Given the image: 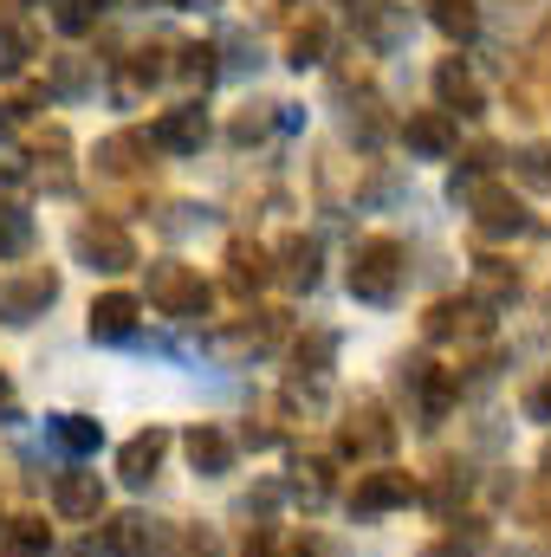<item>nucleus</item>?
<instances>
[{
	"label": "nucleus",
	"instance_id": "obj_30",
	"mask_svg": "<svg viewBox=\"0 0 551 557\" xmlns=\"http://www.w3.org/2000/svg\"><path fill=\"white\" fill-rule=\"evenodd\" d=\"M526 416H532V421H546V428H551V376H539V383L526 389Z\"/></svg>",
	"mask_w": 551,
	"mask_h": 557
},
{
	"label": "nucleus",
	"instance_id": "obj_13",
	"mask_svg": "<svg viewBox=\"0 0 551 557\" xmlns=\"http://www.w3.org/2000/svg\"><path fill=\"white\" fill-rule=\"evenodd\" d=\"M52 512H59V519H98V512H105V480H98V473H59Z\"/></svg>",
	"mask_w": 551,
	"mask_h": 557
},
{
	"label": "nucleus",
	"instance_id": "obj_20",
	"mask_svg": "<svg viewBox=\"0 0 551 557\" xmlns=\"http://www.w3.org/2000/svg\"><path fill=\"white\" fill-rule=\"evenodd\" d=\"M325 39H331V26H325L318 13H311V20H298V26L285 33V65H298V72H305V65H318V59H325Z\"/></svg>",
	"mask_w": 551,
	"mask_h": 557
},
{
	"label": "nucleus",
	"instance_id": "obj_12",
	"mask_svg": "<svg viewBox=\"0 0 551 557\" xmlns=\"http://www.w3.org/2000/svg\"><path fill=\"white\" fill-rule=\"evenodd\" d=\"M143 318V298H131V292H105V298H91V337H105V344H124L131 331H137Z\"/></svg>",
	"mask_w": 551,
	"mask_h": 557
},
{
	"label": "nucleus",
	"instance_id": "obj_31",
	"mask_svg": "<svg viewBox=\"0 0 551 557\" xmlns=\"http://www.w3.org/2000/svg\"><path fill=\"white\" fill-rule=\"evenodd\" d=\"M182 557H221V545H215L208 532H188V539H182Z\"/></svg>",
	"mask_w": 551,
	"mask_h": 557
},
{
	"label": "nucleus",
	"instance_id": "obj_6",
	"mask_svg": "<svg viewBox=\"0 0 551 557\" xmlns=\"http://www.w3.org/2000/svg\"><path fill=\"white\" fill-rule=\"evenodd\" d=\"M59 298V278L33 273V278H0V324H33L46 305Z\"/></svg>",
	"mask_w": 551,
	"mask_h": 557
},
{
	"label": "nucleus",
	"instance_id": "obj_14",
	"mask_svg": "<svg viewBox=\"0 0 551 557\" xmlns=\"http://www.w3.org/2000/svg\"><path fill=\"white\" fill-rule=\"evenodd\" d=\"M162 454H169V428H143L137 441H124L118 473H124L131 486H149V480H156V467H162Z\"/></svg>",
	"mask_w": 551,
	"mask_h": 557
},
{
	"label": "nucleus",
	"instance_id": "obj_3",
	"mask_svg": "<svg viewBox=\"0 0 551 557\" xmlns=\"http://www.w3.org/2000/svg\"><path fill=\"white\" fill-rule=\"evenodd\" d=\"M72 253H78V267H91V273H131L137 267V240L118 227V221H78L72 227Z\"/></svg>",
	"mask_w": 551,
	"mask_h": 557
},
{
	"label": "nucleus",
	"instance_id": "obj_8",
	"mask_svg": "<svg viewBox=\"0 0 551 557\" xmlns=\"http://www.w3.org/2000/svg\"><path fill=\"white\" fill-rule=\"evenodd\" d=\"M403 143H409V156H421V162H448V156H454V143H461V131H454V117H448V111H409Z\"/></svg>",
	"mask_w": 551,
	"mask_h": 557
},
{
	"label": "nucleus",
	"instance_id": "obj_10",
	"mask_svg": "<svg viewBox=\"0 0 551 557\" xmlns=\"http://www.w3.org/2000/svg\"><path fill=\"white\" fill-rule=\"evenodd\" d=\"M415 499V480L409 473H396V467H383V473H364L357 480V493H351V512H396V506H409Z\"/></svg>",
	"mask_w": 551,
	"mask_h": 557
},
{
	"label": "nucleus",
	"instance_id": "obj_29",
	"mask_svg": "<svg viewBox=\"0 0 551 557\" xmlns=\"http://www.w3.org/2000/svg\"><path fill=\"white\" fill-rule=\"evenodd\" d=\"M480 292H487V298H506V292H513L506 260H480Z\"/></svg>",
	"mask_w": 551,
	"mask_h": 557
},
{
	"label": "nucleus",
	"instance_id": "obj_16",
	"mask_svg": "<svg viewBox=\"0 0 551 557\" xmlns=\"http://www.w3.org/2000/svg\"><path fill=\"white\" fill-rule=\"evenodd\" d=\"M273 273L285 278L292 292H311V285H318V240H311V234H285Z\"/></svg>",
	"mask_w": 551,
	"mask_h": 557
},
{
	"label": "nucleus",
	"instance_id": "obj_17",
	"mask_svg": "<svg viewBox=\"0 0 551 557\" xmlns=\"http://www.w3.org/2000/svg\"><path fill=\"white\" fill-rule=\"evenodd\" d=\"M273 278V253L254 247V240H228V285L234 292H260Z\"/></svg>",
	"mask_w": 551,
	"mask_h": 557
},
{
	"label": "nucleus",
	"instance_id": "obj_1",
	"mask_svg": "<svg viewBox=\"0 0 551 557\" xmlns=\"http://www.w3.org/2000/svg\"><path fill=\"white\" fill-rule=\"evenodd\" d=\"M351 292L364 305H390L403 292V240H390V234L357 240V253H351Z\"/></svg>",
	"mask_w": 551,
	"mask_h": 557
},
{
	"label": "nucleus",
	"instance_id": "obj_32",
	"mask_svg": "<svg viewBox=\"0 0 551 557\" xmlns=\"http://www.w3.org/2000/svg\"><path fill=\"white\" fill-rule=\"evenodd\" d=\"M0 416H13V383L0 376Z\"/></svg>",
	"mask_w": 551,
	"mask_h": 557
},
{
	"label": "nucleus",
	"instance_id": "obj_7",
	"mask_svg": "<svg viewBox=\"0 0 551 557\" xmlns=\"http://www.w3.org/2000/svg\"><path fill=\"white\" fill-rule=\"evenodd\" d=\"M201 137H208V111H201V104H175V111H162V117L149 124V149H169V156L201 149Z\"/></svg>",
	"mask_w": 551,
	"mask_h": 557
},
{
	"label": "nucleus",
	"instance_id": "obj_21",
	"mask_svg": "<svg viewBox=\"0 0 551 557\" xmlns=\"http://www.w3.org/2000/svg\"><path fill=\"white\" fill-rule=\"evenodd\" d=\"M428 20H434L448 39H474V33H480V7H474V0H434Z\"/></svg>",
	"mask_w": 551,
	"mask_h": 557
},
{
	"label": "nucleus",
	"instance_id": "obj_4",
	"mask_svg": "<svg viewBox=\"0 0 551 557\" xmlns=\"http://www.w3.org/2000/svg\"><path fill=\"white\" fill-rule=\"evenodd\" d=\"M454 195H467L474 227H480L487 240H500V234H519V227H526L519 195H513V188H500V182H454Z\"/></svg>",
	"mask_w": 551,
	"mask_h": 557
},
{
	"label": "nucleus",
	"instance_id": "obj_5",
	"mask_svg": "<svg viewBox=\"0 0 551 557\" xmlns=\"http://www.w3.org/2000/svg\"><path fill=\"white\" fill-rule=\"evenodd\" d=\"M105 552L111 557H162L169 552V532L149 519V512H118L105 525Z\"/></svg>",
	"mask_w": 551,
	"mask_h": 557
},
{
	"label": "nucleus",
	"instance_id": "obj_19",
	"mask_svg": "<svg viewBox=\"0 0 551 557\" xmlns=\"http://www.w3.org/2000/svg\"><path fill=\"white\" fill-rule=\"evenodd\" d=\"M46 552H52V532H46V519L20 512V519H7V525H0V557H46Z\"/></svg>",
	"mask_w": 551,
	"mask_h": 557
},
{
	"label": "nucleus",
	"instance_id": "obj_15",
	"mask_svg": "<svg viewBox=\"0 0 551 557\" xmlns=\"http://www.w3.org/2000/svg\"><path fill=\"white\" fill-rule=\"evenodd\" d=\"M188 460H195V473H228L234 467V441H228V428H215V421H201V428H188Z\"/></svg>",
	"mask_w": 551,
	"mask_h": 557
},
{
	"label": "nucleus",
	"instance_id": "obj_2",
	"mask_svg": "<svg viewBox=\"0 0 551 557\" xmlns=\"http://www.w3.org/2000/svg\"><path fill=\"white\" fill-rule=\"evenodd\" d=\"M149 305L162 318H208V285L182 260H149Z\"/></svg>",
	"mask_w": 551,
	"mask_h": 557
},
{
	"label": "nucleus",
	"instance_id": "obj_18",
	"mask_svg": "<svg viewBox=\"0 0 551 557\" xmlns=\"http://www.w3.org/2000/svg\"><path fill=\"white\" fill-rule=\"evenodd\" d=\"M421 331H428V337H461V331H487V324H480L474 298H434L428 318H421Z\"/></svg>",
	"mask_w": 551,
	"mask_h": 557
},
{
	"label": "nucleus",
	"instance_id": "obj_11",
	"mask_svg": "<svg viewBox=\"0 0 551 557\" xmlns=\"http://www.w3.org/2000/svg\"><path fill=\"white\" fill-rule=\"evenodd\" d=\"M338 447H344V454H357V460H364V454H390V447H396V421L383 416L377 403H364V409H351Z\"/></svg>",
	"mask_w": 551,
	"mask_h": 557
},
{
	"label": "nucleus",
	"instance_id": "obj_24",
	"mask_svg": "<svg viewBox=\"0 0 551 557\" xmlns=\"http://www.w3.org/2000/svg\"><path fill=\"white\" fill-rule=\"evenodd\" d=\"M33 247V221L20 208H0V260H20Z\"/></svg>",
	"mask_w": 551,
	"mask_h": 557
},
{
	"label": "nucleus",
	"instance_id": "obj_28",
	"mask_svg": "<svg viewBox=\"0 0 551 557\" xmlns=\"http://www.w3.org/2000/svg\"><path fill=\"white\" fill-rule=\"evenodd\" d=\"M52 20H59V33H85V26L98 20V0H65Z\"/></svg>",
	"mask_w": 551,
	"mask_h": 557
},
{
	"label": "nucleus",
	"instance_id": "obj_23",
	"mask_svg": "<svg viewBox=\"0 0 551 557\" xmlns=\"http://www.w3.org/2000/svg\"><path fill=\"white\" fill-rule=\"evenodd\" d=\"M215 72H221V65H215V46H208V39H195V46H182V52H175V78L208 85Z\"/></svg>",
	"mask_w": 551,
	"mask_h": 557
},
{
	"label": "nucleus",
	"instance_id": "obj_26",
	"mask_svg": "<svg viewBox=\"0 0 551 557\" xmlns=\"http://www.w3.org/2000/svg\"><path fill=\"white\" fill-rule=\"evenodd\" d=\"M480 545H487V525H480V519H467V532L454 525V532H448V539H441V545H434L428 557H474Z\"/></svg>",
	"mask_w": 551,
	"mask_h": 557
},
{
	"label": "nucleus",
	"instance_id": "obj_9",
	"mask_svg": "<svg viewBox=\"0 0 551 557\" xmlns=\"http://www.w3.org/2000/svg\"><path fill=\"white\" fill-rule=\"evenodd\" d=\"M434 98H441L434 111H448V117H454V111H461V117H480V111H487L480 78H474L461 59H441V65H434Z\"/></svg>",
	"mask_w": 551,
	"mask_h": 557
},
{
	"label": "nucleus",
	"instance_id": "obj_22",
	"mask_svg": "<svg viewBox=\"0 0 551 557\" xmlns=\"http://www.w3.org/2000/svg\"><path fill=\"white\" fill-rule=\"evenodd\" d=\"M52 434L65 441V454H98V441H105V428L91 416H52Z\"/></svg>",
	"mask_w": 551,
	"mask_h": 557
},
{
	"label": "nucleus",
	"instance_id": "obj_25",
	"mask_svg": "<svg viewBox=\"0 0 551 557\" xmlns=\"http://www.w3.org/2000/svg\"><path fill=\"white\" fill-rule=\"evenodd\" d=\"M26 59H33V39H26L13 20H0V72L13 78V72H26Z\"/></svg>",
	"mask_w": 551,
	"mask_h": 557
},
{
	"label": "nucleus",
	"instance_id": "obj_27",
	"mask_svg": "<svg viewBox=\"0 0 551 557\" xmlns=\"http://www.w3.org/2000/svg\"><path fill=\"white\" fill-rule=\"evenodd\" d=\"M91 78H85V65H78V52H59L52 59V91H65V98H78Z\"/></svg>",
	"mask_w": 551,
	"mask_h": 557
}]
</instances>
